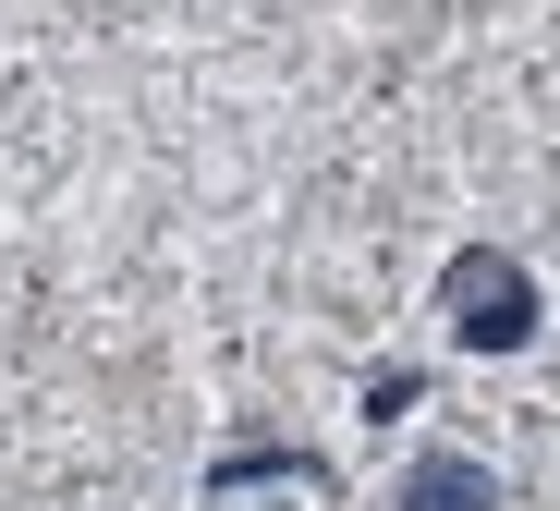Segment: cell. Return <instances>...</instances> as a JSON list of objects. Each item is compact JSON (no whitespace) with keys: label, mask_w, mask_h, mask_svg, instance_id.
Listing matches in <instances>:
<instances>
[{"label":"cell","mask_w":560,"mask_h":511,"mask_svg":"<svg viewBox=\"0 0 560 511\" xmlns=\"http://www.w3.org/2000/svg\"><path fill=\"white\" fill-rule=\"evenodd\" d=\"M439 317L476 341V353H524V341L548 329V304H536V268H524L512 244H463V256L439 268Z\"/></svg>","instance_id":"obj_1"},{"label":"cell","mask_w":560,"mask_h":511,"mask_svg":"<svg viewBox=\"0 0 560 511\" xmlns=\"http://www.w3.org/2000/svg\"><path fill=\"white\" fill-rule=\"evenodd\" d=\"M256 475H280V487H317V451H220V463H208V499H244Z\"/></svg>","instance_id":"obj_3"},{"label":"cell","mask_w":560,"mask_h":511,"mask_svg":"<svg viewBox=\"0 0 560 511\" xmlns=\"http://www.w3.org/2000/svg\"><path fill=\"white\" fill-rule=\"evenodd\" d=\"M390 511H512V487L488 463H463V451H415V475H402Z\"/></svg>","instance_id":"obj_2"}]
</instances>
